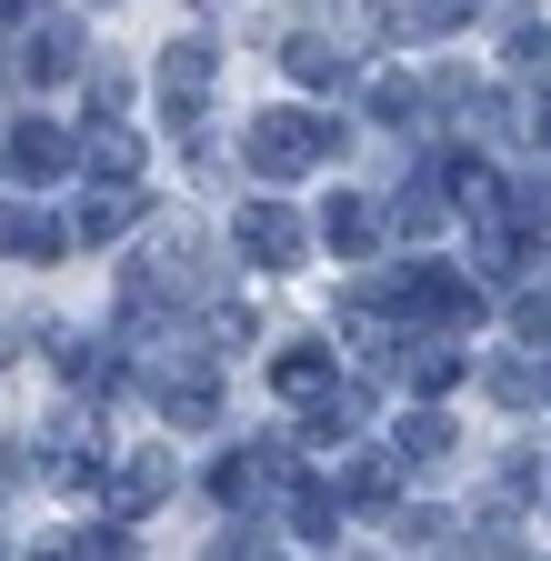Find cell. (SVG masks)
Instances as JSON below:
<instances>
[{"instance_id":"11","label":"cell","mask_w":551,"mask_h":561,"mask_svg":"<svg viewBox=\"0 0 551 561\" xmlns=\"http://www.w3.org/2000/svg\"><path fill=\"white\" fill-rule=\"evenodd\" d=\"M331 522H341V512H331V491L301 481V491H291V531H301V541H331Z\"/></svg>"},{"instance_id":"13","label":"cell","mask_w":551,"mask_h":561,"mask_svg":"<svg viewBox=\"0 0 551 561\" xmlns=\"http://www.w3.org/2000/svg\"><path fill=\"white\" fill-rule=\"evenodd\" d=\"M321 231H331L341 251H361V241H371V210H361V201H331V210H321Z\"/></svg>"},{"instance_id":"6","label":"cell","mask_w":551,"mask_h":561,"mask_svg":"<svg viewBox=\"0 0 551 561\" xmlns=\"http://www.w3.org/2000/svg\"><path fill=\"white\" fill-rule=\"evenodd\" d=\"M0 251H31V261H60V221H41V210L0 201Z\"/></svg>"},{"instance_id":"12","label":"cell","mask_w":551,"mask_h":561,"mask_svg":"<svg viewBox=\"0 0 551 561\" xmlns=\"http://www.w3.org/2000/svg\"><path fill=\"white\" fill-rule=\"evenodd\" d=\"M331 70H341V50H331L321 31H301V41H291V81H331Z\"/></svg>"},{"instance_id":"10","label":"cell","mask_w":551,"mask_h":561,"mask_svg":"<svg viewBox=\"0 0 551 561\" xmlns=\"http://www.w3.org/2000/svg\"><path fill=\"white\" fill-rule=\"evenodd\" d=\"M81 231H91V241L130 231V191H91V201H81Z\"/></svg>"},{"instance_id":"16","label":"cell","mask_w":551,"mask_h":561,"mask_svg":"<svg viewBox=\"0 0 551 561\" xmlns=\"http://www.w3.org/2000/svg\"><path fill=\"white\" fill-rule=\"evenodd\" d=\"M521 331H551V291H531V301H521Z\"/></svg>"},{"instance_id":"8","label":"cell","mask_w":551,"mask_h":561,"mask_svg":"<svg viewBox=\"0 0 551 561\" xmlns=\"http://www.w3.org/2000/svg\"><path fill=\"white\" fill-rule=\"evenodd\" d=\"M71 60H81V21H50V31L31 41V70H41V81H60Z\"/></svg>"},{"instance_id":"2","label":"cell","mask_w":551,"mask_h":561,"mask_svg":"<svg viewBox=\"0 0 551 561\" xmlns=\"http://www.w3.org/2000/svg\"><path fill=\"white\" fill-rule=\"evenodd\" d=\"M241 251H251L261 271H282V261H301V221H291L282 201H251V210H241Z\"/></svg>"},{"instance_id":"4","label":"cell","mask_w":551,"mask_h":561,"mask_svg":"<svg viewBox=\"0 0 551 561\" xmlns=\"http://www.w3.org/2000/svg\"><path fill=\"white\" fill-rule=\"evenodd\" d=\"M60 161H71V140H60L50 121H11V171H31V181H50Z\"/></svg>"},{"instance_id":"9","label":"cell","mask_w":551,"mask_h":561,"mask_svg":"<svg viewBox=\"0 0 551 561\" xmlns=\"http://www.w3.org/2000/svg\"><path fill=\"white\" fill-rule=\"evenodd\" d=\"M271 381H282V391H321V381H331V351H311V341L282 351V362H271Z\"/></svg>"},{"instance_id":"15","label":"cell","mask_w":551,"mask_h":561,"mask_svg":"<svg viewBox=\"0 0 551 561\" xmlns=\"http://www.w3.org/2000/svg\"><path fill=\"white\" fill-rule=\"evenodd\" d=\"M461 362H451V351H411V391H441Z\"/></svg>"},{"instance_id":"1","label":"cell","mask_w":551,"mask_h":561,"mask_svg":"<svg viewBox=\"0 0 551 561\" xmlns=\"http://www.w3.org/2000/svg\"><path fill=\"white\" fill-rule=\"evenodd\" d=\"M321 140H331V121H301V111H261V121H251V161H261L271 181H291V171L321 151Z\"/></svg>"},{"instance_id":"14","label":"cell","mask_w":551,"mask_h":561,"mask_svg":"<svg viewBox=\"0 0 551 561\" xmlns=\"http://www.w3.org/2000/svg\"><path fill=\"white\" fill-rule=\"evenodd\" d=\"M401 451H451V421H432V411H411V421H401Z\"/></svg>"},{"instance_id":"3","label":"cell","mask_w":551,"mask_h":561,"mask_svg":"<svg viewBox=\"0 0 551 561\" xmlns=\"http://www.w3.org/2000/svg\"><path fill=\"white\" fill-rule=\"evenodd\" d=\"M161 91H171V121H191L200 91H211V41H181V50L161 60Z\"/></svg>"},{"instance_id":"5","label":"cell","mask_w":551,"mask_h":561,"mask_svg":"<svg viewBox=\"0 0 551 561\" xmlns=\"http://www.w3.org/2000/svg\"><path fill=\"white\" fill-rule=\"evenodd\" d=\"M81 151H91V171H111V181L141 171V140H130L120 121H101V111H91V130H81Z\"/></svg>"},{"instance_id":"17","label":"cell","mask_w":551,"mask_h":561,"mask_svg":"<svg viewBox=\"0 0 551 561\" xmlns=\"http://www.w3.org/2000/svg\"><path fill=\"white\" fill-rule=\"evenodd\" d=\"M31 561H91V551H81V541H50V551H31Z\"/></svg>"},{"instance_id":"7","label":"cell","mask_w":551,"mask_h":561,"mask_svg":"<svg viewBox=\"0 0 551 561\" xmlns=\"http://www.w3.org/2000/svg\"><path fill=\"white\" fill-rule=\"evenodd\" d=\"M161 491H171V451H141V461H130V481H120V512H151Z\"/></svg>"}]
</instances>
